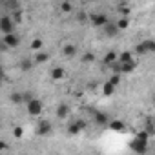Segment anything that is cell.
I'll list each match as a JSON object with an SVG mask.
<instances>
[{"label": "cell", "instance_id": "obj_1", "mask_svg": "<svg viewBox=\"0 0 155 155\" xmlns=\"http://www.w3.org/2000/svg\"><path fill=\"white\" fill-rule=\"evenodd\" d=\"M130 150L135 153V155H146L148 151V139H140V137H133L131 142H130Z\"/></svg>", "mask_w": 155, "mask_h": 155}, {"label": "cell", "instance_id": "obj_2", "mask_svg": "<svg viewBox=\"0 0 155 155\" xmlns=\"http://www.w3.org/2000/svg\"><path fill=\"white\" fill-rule=\"evenodd\" d=\"M15 28H17V24H15V20H13L11 15L0 17V33H2V37H4V35H11V33H15Z\"/></svg>", "mask_w": 155, "mask_h": 155}, {"label": "cell", "instance_id": "obj_3", "mask_svg": "<svg viewBox=\"0 0 155 155\" xmlns=\"http://www.w3.org/2000/svg\"><path fill=\"white\" fill-rule=\"evenodd\" d=\"M88 18H90V24H91L93 28H104V26L110 22L108 15H106V13H102V11L90 13V15H88Z\"/></svg>", "mask_w": 155, "mask_h": 155}, {"label": "cell", "instance_id": "obj_4", "mask_svg": "<svg viewBox=\"0 0 155 155\" xmlns=\"http://www.w3.org/2000/svg\"><path fill=\"white\" fill-rule=\"evenodd\" d=\"M26 111H28L31 117H38V115H42V111H44V104H42V101H40V99H31L29 102H26Z\"/></svg>", "mask_w": 155, "mask_h": 155}, {"label": "cell", "instance_id": "obj_5", "mask_svg": "<svg viewBox=\"0 0 155 155\" xmlns=\"http://www.w3.org/2000/svg\"><path fill=\"white\" fill-rule=\"evenodd\" d=\"M88 128V122L84 119H75L69 126H68V133L69 135H79L81 131H84Z\"/></svg>", "mask_w": 155, "mask_h": 155}, {"label": "cell", "instance_id": "obj_6", "mask_svg": "<svg viewBox=\"0 0 155 155\" xmlns=\"http://www.w3.org/2000/svg\"><path fill=\"white\" fill-rule=\"evenodd\" d=\"M18 44H20V37L17 35V33H11V35H4L2 37V46L8 49V48H18Z\"/></svg>", "mask_w": 155, "mask_h": 155}, {"label": "cell", "instance_id": "obj_7", "mask_svg": "<svg viewBox=\"0 0 155 155\" xmlns=\"http://www.w3.org/2000/svg\"><path fill=\"white\" fill-rule=\"evenodd\" d=\"M51 131H53V126H51L49 120H40V122L37 124V128H35V133L40 135V137H46V135H49Z\"/></svg>", "mask_w": 155, "mask_h": 155}, {"label": "cell", "instance_id": "obj_8", "mask_svg": "<svg viewBox=\"0 0 155 155\" xmlns=\"http://www.w3.org/2000/svg\"><path fill=\"white\" fill-rule=\"evenodd\" d=\"M69 106L66 104V102H58V106H57V110H55V115H57V119H60V120H64V119H68L69 117Z\"/></svg>", "mask_w": 155, "mask_h": 155}, {"label": "cell", "instance_id": "obj_9", "mask_svg": "<svg viewBox=\"0 0 155 155\" xmlns=\"http://www.w3.org/2000/svg\"><path fill=\"white\" fill-rule=\"evenodd\" d=\"M102 33H104L108 38H115V37L119 35V28H117L115 22H108V24L102 28Z\"/></svg>", "mask_w": 155, "mask_h": 155}, {"label": "cell", "instance_id": "obj_10", "mask_svg": "<svg viewBox=\"0 0 155 155\" xmlns=\"http://www.w3.org/2000/svg\"><path fill=\"white\" fill-rule=\"evenodd\" d=\"M62 55L66 58H75L77 57V46L75 44H64L62 46Z\"/></svg>", "mask_w": 155, "mask_h": 155}, {"label": "cell", "instance_id": "obj_11", "mask_svg": "<svg viewBox=\"0 0 155 155\" xmlns=\"http://www.w3.org/2000/svg\"><path fill=\"white\" fill-rule=\"evenodd\" d=\"M108 128H110L111 131H119V133H122V131L126 130V124H124L120 119H113V120H110Z\"/></svg>", "mask_w": 155, "mask_h": 155}, {"label": "cell", "instance_id": "obj_12", "mask_svg": "<svg viewBox=\"0 0 155 155\" xmlns=\"http://www.w3.org/2000/svg\"><path fill=\"white\" fill-rule=\"evenodd\" d=\"M49 75H51V79H53V81H62L64 77H66V69L60 68V66H55V68L49 71Z\"/></svg>", "mask_w": 155, "mask_h": 155}, {"label": "cell", "instance_id": "obj_13", "mask_svg": "<svg viewBox=\"0 0 155 155\" xmlns=\"http://www.w3.org/2000/svg\"><path fill=\"white\" fill-rule=\"evenodd\" d=\"M33 64H35V60H33V58H29V57H22V58H20V62H18L20 71H24V73H28V71L33 68Z\"/></svg>", "mask_w": 155, "mask_h": 155}, {"label": "cell", "instance_id": "obj_14", "mask_svg": "<svg viewBox=\"0 0 155 155\" xmlns=\"http://www.w3.org/2000/svg\"><path fill=\"white\" fill-rule=\"evenodd\" d=\"M9 101H11V104H15V106L26 104V97H24V93H20V91H13V93L9 95Z\"/></svg>", "mask_w": 155, "mask_h": 155}, {"label": "cell", "instance_id": "obj_15", "mask_svg": "<svg viewBox=\"0 0 155 155\" xmlns=\"http://www.w3.org/2000/svg\"><path fill=\"white\" fill-rule=\"evenodd\" d=\"M117 60H119V55H117V51H108V53L102 57V62H104L106 66H113Z\"/></svg>", "mask_w": 155, "mask_h": 155}, {"label": "cell", "instance_id": "obj_16", "mask_svg": "<svg viewBox=\"0 0 155 155\" xmlns=\"http://www.w3.org/2000/svg\"><path fill=\"white\" fill-rule=\"evenodd\" d=\"M95 122L99 124V126H108L110 124V117L106 115V113H102V111H95Z\"/></svg>", "mask_w": 155, "mask_h": 155}, {"label": "cell", "instance_id": "obj_17", "mask_svg": "<svg viewBox=\"0 0 155 155\" xmlns=\"http://www.w3.org/2000/svg\"><path fill=\"white\" fill-rule=\"evenodd\" d=\"M29 49H31V51H37V53L42 51V49H44V40H42V38H33V40L29 42Z\"/></svg>", "mask_w": 155, "mask_h": 155}, {"label": "cell", "instance_id": "obj_18", "mask_svg": "<svg viewBox=\"0 0 155 155\" xmlns=\"http://www.w3.org/2000/svg\"><path fill=\"white\" fill-rule=\"evenodd\" d=\"M33 60H35V64H46V62L49 60V53H48V51H38V53L33 57Z\"/></svg>", "mask_w": 155, "mask_h": 155}, {"label": "cell", "instance_id": "obj_19", "mask_svg": "<svg viewBox=\"0 0 155 155\" xmlns=\"http://www.w3.org/2000/svg\"><path fill=\"white\" fill-rule=\"evenodd\" d=\"M115 90H117V88H115L110 81H106V82L102 84V95H104V97H111V95L115 93Z\"/></svg>", "mask_w": 155, "mask_h": 155}, {"label": "cell", "instance_id": "obj_20", "mask_svg": "<svg viewBox=\"0 0 155 155\" xmlns=\"http://www.w3.org/2000/svg\"><path fill=\"white\" fill-rule=\"evenodd\" d=\"M115 24H117L119 31H124V29L130 28V18H128V17H119V18L115 20Z\"/></svg>", "mask_w": 155, "mask_h": 155}, {"label": "cell", "instance_id": "obj_21", "mask_svg": "<svg viewBox=\"0 0 155 155\" xmlns=\"http://www.w3.org/2000/svg\"><path fill=\"white\" fill-rule=\"evenodd\" d=\"M135 58H133V53L131 51H122V53H119V62L120 64H126V62H133Z\"/></svg>", "mask_w": 155, "mask_h": 155}, {"label": "cell", "instance_id": "obj_22", "mask_svg": "<svg viewBox=\"0 0 155 155\" xmlns=\"http://www.w3.org/2000/svg\"><path fill=\"white\" fill-rule=\"evenodd\" d=\"M117 15L128 17V15H130V6H128V4H119V6H117Z\"/></svg>", "mask_w": 155, "mask_h": 155}, {"label": "cell", "instance_id": "obj_23", "mask_svg": "<svg viewBox=\"0 0 155 155\" xmlns=\"http://www.w3.org/2000/svg\"><path fill=\"white\" fill-rule=\"evenodd\" d=\"M58 8L62 13H73V4H69V2H62Z\"/></svg>", "mask_w": 155, "mask_h": 155}, {"label": "cell", "instance_id": "obj_24", "mask_svg": "<svg viewBox=\"0 0 155 155\" xmlns=\"http://www.w3.org/2000/svg\"><path fill=\"white\" fill-rule=\"evenodd\" d=\"M142 42H144V46H146L148 53H155V40L148 38V40H142Z\"/></svg>", "mask_w": 155, "mask_h": 155}, {"label": "cell", "instance_id": "obj_25", "mask_svg": "<svg viewBox=\"0 0 155 155\" xmlns=\"http://www.w3.org/2000/svg\"><path fill=\"white\" fill-rule=\"evenodd\" d=\"M135 53H137V55H146V53H148V49H146L144 42H139V44L135 46Z\"/></svg>", "mask_w": 155, "mask_h": 155}, {"label": "cell", "instance_id": "obj_26", "mask_svg": "<svg viewBox=\"0 0 155 155\" xmlns=\"http://www.w3.org/2000/svg\"><path fill=\"white\" fill-rule=\"evenodd\" d=\"M110 82H111L115 88H119V84H120V75H119V73H113V75L110 77Z\"/></svg>", "mask_w": 155, "mask_h": 155}, {"label": "cell", "instance_id": "obj_27", "mask_svg": "<svg viewBox=\"0 0 155 155\" xmlns=\"http://www.w3.org/2000/svg\"><path fill=\"white\" fill-rule=\"evenodd\" d=\"M11 17H13V20H15V24H20V22H22V9L13 11V13H11Z\"/></svg>", "mask_w": 155, "mask_h": 155}, {"label": "cell", "instance_id": "obj_28", "mask_svg": "<svg viewBox=\"0 0 155 155\" xmlns=\"http://www.w3.org/2000/svg\"><path fill=\"white\" fill-rule=\"evenodd\" d=\"M13 135H15L17 139H20V137L24 135V128H22V126H15V128H13Z\"/></svg>", "mask_w": 155, "mask_h": 155}, {"label": "cell", "instance_id": "obj_29", "mask_svg": "<svg viewBox=\"0 0 155 155\" xmlns=\"http://www.w3.org/2000/svg\"><path fill=\"white\" fill-rule=\"evenodd\" d=\"M93 60H95V55H93V53H84L82 62H93Z\"/></svg>", "mask_w": 155, "mask_h": 155}, {"label": "cell", "instance_id": "obj_30", "mask_svg": "<svg viewBox=\"0 0 155 155\" xmlns=\"http://www.w3.org/2000/svg\"><path fill=\"white\" fill-rule=\"evenodd\" d=\"M0 148H2V150H8V142L2 140V142H0Z\"/></svg>", "mask_w": 155, "mask_h": 155}, {"label": "cell", "instance_id": "obj_31", "mask_svg": "<svg viewBox=\"0 0 155 155\" xmlns=\"http://www.w3.org/2000/svg\"><path fill=\"white\" fill-rule=\"evenodd\" d=\"M153 104H155V95H153Z\"/></svg>", "mask_w": 155, "mask_h": 155}]
</instances>
